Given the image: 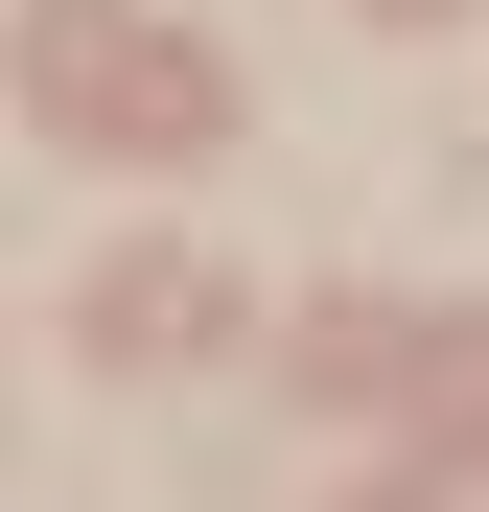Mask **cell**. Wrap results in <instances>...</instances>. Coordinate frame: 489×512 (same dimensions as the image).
<instances>
[{
	"label": "cell",
	"instance_id": "6da1fadb",
	"mask_svg": "<svg viewBox=\"0 0 489 512\" xmlns=\"http://www.w3.org/2000/svg\"><path fill=\"white\" fill-rule=\"evenodd\" d=\"M47 70H70V140H210L233 117L210 47H140V24H47Z\"/></svg>",
	"mask_w": 489,
	"mask_h": 512
},
{
	"label": "cell",
	"instance_id": "7a4b0ae2",
	"mask_svg": "<svg viewBox=\"0 0 489 512\" xmlns=\"http://www.w3.org/2000/svg\"><path fill=\"white\" fill-rule=\"evenodd\" d=\"M210 326H233V303H210V256H117V303H94V350H210Z\"/></svg>",
	"mask_w": 489,
	"mask_h": 512
}]
</instances>
